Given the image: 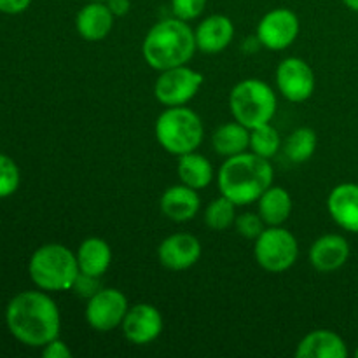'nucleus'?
<instances>
[{"label":"nucleus","mask_w":358,"mask_h":358,"mask_svg":"<svg viewBox=\"0 0 358 358\" xmlns=\"http://www.w3.org/2000/svg\"><path fill=\"white\" fill-rule=\"evenodd\" d=\"M6 325L13 338L30 348H44L59 338L62 315L58 304L44 290H24L6 308Z\"/></svg>","instance_id":"obj_1"},{"label":"nucleus","mask_w":358,"mask_h":358,"mask_svg":"<svg viewBox=\"0 0 358 358\" xmlns=\"http://www.w3.org/2000/svg\"><path fill=\"white\" fill-rule=\"evenodd\" d=\"M273 170L269 159L250 152L226 157L217 173L220 194L229 198L236 206L257 203V199L273 185Z\"/></svg>","instance_id":"obj_2"},{"label":"nucleus","mask_w":358,"mask_h":358,"mask_svg":"<svg viewBox=\"0 0 358 358\" xmlns=\"http://www.w3.org/2000/svg\"><path fill=\"white\" fill-rule=\"evenodd\" d=\"M198 51L194 30L187 21L178 17L161 20L147 31L142 55L150 69L163 72L175 66L187 65Z\"/></svg>","instance_id":"obj_3"},{"label":"nucleus","mask_w":358,"mask_h":358,"mask_svg":"<svg viewBox=\"0 0 358 358\" xmlns=\"http://www.w3.org/2000/svg\"><path fill=\"white\" fill-rule=\"evenodd\" d=\"M79 273L77 255L62 243L42 245L28 261L30 280L44 292L72 290Z\"/></svg>","instance_id":"obj_4"},{"label":"nucleus","mask_w":358,"mask_h":358,"mask_svg":"<svg viewBox=\"0 0 358 358\" xmlns=\"http://www.w3.org/2000/svg\"><path fill=\"white\" fill-rule=\"evenodd\" d=\"M154 131L159 145L168 154L177 157L194 152L205 138V126L201 117L184 105L166 107V110L161 112Z\"/></svg>","instance_id":"obj_5"},{"label":"nucleus","mask_w":358,"mask_h":358,"mask_svg":"<svg viewBox=\"0 0 358 358\" xmlns=\"http://www.w3.org/2000/svg\"><path fill=\"white\" fill-rule=\"evenodd\" d=\"M278 108L276 93L261 79H243L231 90L229 110L234 121L248 129L268 124Z\"/></svg>","instance_id":"obj_6"},{"label":"nucleus","mask_w":358,"mask_h":358,"mask_svg":"<svg viewBox=\"0 0 358 358\" xmlns=\"http://www.w3.org/2000/svg\"><path fill=\"white\" fill-rule=\"evenodd\" d=\"M254 255L264 271L283 273L296 264L299 257V243L285 227L268 226L255 240Z\"/></svg>","instance_id":"obj_7"},{"label":"nucleus","mask_w":358,"mask_h":358,"mask_svg":"<svg viewBox=\"0 0 358 358\" xmlns=\"http://www.w3.org/2000/svg\"><path fill=\"white\" fill-rule=\"evenodd\" d=\"M205 77L187 65L175 66L159 72L154 84V94L164 107H180L189 103L201 90Z\"/></svg>","instance_id":"obj_8"},{"label":"nucleus","mask_w":358,"mask_h":358,"mask_svg":"<svg viewBox=\"0 0 358 358\" xmlns=\"http://www.w3.org/2000/svg\"><path fill=\"white\" fill-rule=\"evenodd\" d=\"M128 310V299L121 290L100 289L87 299L86 322L93 331L110 332L121 327Z\"/></svg>","instance_id":"obj_9"},{"label":"nucleus","mask_w":358,"mask_h":358,"mask_svg":"<svg viewBox=\"0 0 358 358\" xmlns=\"http://www.w3.org/2000/svg\"><path fill=\"white\" fill-rule=\"evenodd\" d=\"M299 30L301 23L297 14L287 7H278L261 17L255 35L261 41L262 48L283 51L296 42Z\"/></svg>","instance_id":"obj_10"},{"label":"nucleus","mask_w":358,"mask_h":358,"mask_svg":"<svg viewBox=\"0 0 358 358\" xmlns=\"http://www.w3.org/2000/svg\"><path fill=\"white\" fill-rule=\"evenodd\" d=\"M276 86L283 98L292 103H303L315 93L317 80L313 69L303 58H285L276 69Z\"/></svg>","instance_id":"obj_11"},{"label":"nucleus","mask_w":358,"mask_h":358,"mask_svg":"<svg viewBox=\"0 0 358 358\" xmlns=\"http://www.w3.org/2000/svg\"><path fill=\"white\" fill-rule=\"evenodd\" d=\"M164 327L163 315L152 304L138 303L131 306L122 320L121 329L129 343L138 346L150 345L161 336Z\"/></svg>","instance_id":"obj_12"},{"label":"nucleus","mask_w":358,"mask_h":358,"mask_svg":"<svg viewBox=\"0 0 358 358\" xmlns=\"http://www.w3.org/2000/svg\"><path fill=\"white\" fill-rule=\"evenodd\" d=\"M201 257V243L194 234L175 233L164 238L157 248L161 266L170 271H185Z\"/></svg>","instance_id":"obj_13"},{"label":"nucleus","mask_w":358,"mask_h":358,"mask_svg":"<svg viewBox=\"0 0 358 358\" xmlns=\"http://www.w3.org/2000/svg\"><path fill=\"white\" fill-rule=\"evenodd\" d=\"M198 51L205 55H219L234 38V23L224 14H212L205 17L194 30Z\"/></svg>","instance_id":"obj_14"},{"label":"nucleus","mask_w":358,"mask_h":358,"mask_svg":"<svg viewBox=\"0 0 358 358\" xmlns=\"http://www.w3.org/2000/svg\"><path fill=\"white\" fill-rule=\"evenodd\" d=\"M159 208L163 215L173 222H189L198 215L199 208H201V198L196 189L180 182L178 185H171L163 192Z\"/></svg>","instance_id":"obj_15"},{"label":"nucleus","mask_w":358,"mask_h":358,"mask_svg":"<svg viewBox=\"0 0 358 358\" xmlns=\"http://www.w3.org/2000/svg\"><path fill=\"white\" fill-rule=\"evenodd\" d=\"M115 16L105 2L86 3L76 16V30L80 38L87 42H100L108 37L114 28Z\"/></svg>","instance_id":"obj_16"},{"label":"nucleus","mask_w":358,"mask_h":358,"mask_svg":"<svg viewBox=\"0 0 358 358\" xmlns=\"http://www.w3.org/2000/svg\"><path fill=\"white\" fill-rule=\"evenodd\" d=\"M327 210L341 229L358 234V184L336 185L327 198Z\"/></svg>","instance_id":"obj_17"},{"label":"nucleus","mask_w":358,"mask_h":358,"mask_svg":"<svg viewBox=\"0 0 358 358\" xmlns=\"http://www.w3.org/2000/svg\"><path fill=\"white\" fill-rule=\"evenodd\" d=\"M350 243L339 234H324L310 248V262L317 271L332 273L348 262Z\"/></svg>","instance_id":"obj_18"},{"label":"nucleus","mask_w":358,"mask_h":358,"mask_svg":"<svg viewBox=\"0 0 358 358\" xmlns=\"http://www.w3.org/2000/svg\"><path fill=\"white\" fill-rule=\"evenodd\" d=\"M297 358H346L348 346L336 332L320 329L304 336L296 350Z\"/></svg>","instance_id":"obj_19"},{"label":"nucleus","mask_w":358,"mask_h":358,"mask_svg":"<svg viewBox=\"0 0 358 358\" xmlns=\"http://www.w3.org/2000/svg\"><path fill=\"white\" fill-rule=\"evenodd\" d=\"M77 262L84 275L100 278L108 271L112 264V248L101 238H87L77 248Z\"/></svg>","instance_id":"obj_20"},{"label":"nucleus","mask_w":358,"mask_h":358,"mask_svg":"<svg viewBox=\"0 0 358 358\" xmlns=\"http://www.w3.org/2000/svg\"><path fill=\"white\" fill-rule=\"evenodd\" d=\"M257 212L266 226H283L292 215V196L280 185H271L257 199Z\"/></svg>","instance_id":"obj_21"},{"label":"nucleus","mask_w":358,"mask_h":358,"mask_svg":"<svg viewBox=\"0 0 358 358\" xmlns=\"http://www.w3.org/2000/svg\"><path fill=\"white\" fill-rule=\"evenodd\" d=\"M212 147L224 157L247 152L250 149V129L238 121L226 122L213 131Z\"/></svg>","instance_id":"obj_22"},{"label":"nucleus","mask_w":358,"mask_h":358,"mask_svg":"<svg viewBox=\"0 0 358 358\" xmlns=\"http://www.w3.org/2000/svg\"><path fill=\"white\" fill-rule=\"evenodd\" d=\"M177 173L182 184L189 185V187L201 191V189L208 187L213 182V166L203 154L187 152L184 156H178Z\"/></svg>","instance_id":"obj_23"},{"label":"nucleus","mask_w":358,"mask_h":358,"mask_svg":"<svg viewBox=\"0 0 358 358\" xmlns=\"http://www.w3.org/2000/svg\"><path fill=\"white\" fill-rule=\"evenodd\" d=\"M318 145V136L315 133L313 128H308V126H303V128H297L296 131L290 133L289 136L283 142L282 149L283 154L287 156V159L292 161V163L301 164L306 163L308 159H311L317 150Z\"/></svg>","instance_id":"obj_24"},{"label":"nucleus","mask_w":358,"mask_h":358,"mask_svg":"<svg viewBox=\"0 0 358 358\" xmlns=\"http://www.w3.org/2000/svg\"><path fill=\"white\" fill-rule=\"evenodd\" d=\"M282 149L280 133L271 122L250 129V150L264 159H271Z\"/></svg>","instance_id":"obj_25"},{"label":"nucleus","mask_w":358,"mask_h":358,"mask_svg":"<svg viewBox=\"0 0 358 358\" xmlns=\"http://www.w3.org/2000/svg\"><path fill=\"white\" fill-rule=\"evenodd\" d=\"M236 220V205L229 198L220 194L213 199L205 212V224L213 231H226Z\"/></svg>","instance_id":"obj_26"},{"label":"nucleus","mask_w":358,"mask_h":358,"mask_svg":"<svg viewBox=\"0 0 358 358\" xmlns=\"http://www.w3.org/2000/svg\"><path fill=\"white\" fill-rule=\"evenodd\" d=\"M21 173L13 157L0 154V199L9 198L20 189Z\"/></svg>","instance_id":"obj_27"},{"label":"nucleus","mask_w":358,"mask_h":358,"mask_svg":"<svg viewBox=\"0 0 358 358\" xmlns=\"http://www.w3.org/2000/svg\"><path fill=\"white\" fill-rule=\"evenodd\" d=\"M234 226H236V231L240 233V236H243L245 240H257L261 236L262 231L266 229V222L262 220V217L254 212L241 213V215L236 217L234 220Z\"/></svg>","instance_id":"obj_28"},{"label":"nucleus","mask_w":358,"mask_h":358,"mask_svg":"<svg viewBox=\"0 0 358 358\" xmlns=\"http://www.w3.org/2000/svg\"><path fill=\"white\" fill-rule=\"evenodd\" d=\"M206 3L208 0H171V13L178 20L192 21L205 13Z\"/></svg>","instance_id":"obj_29"},{"label":"nucleus","mask_w":358,"mask_h":358,"mask_svg":"<svg viewBox=\"0 0 358 358\" xmlns=\"http://www.w3.org/2000/svg\"><path fill=\"white\" fill-rule=\"evenodd\" d=\"M72 290L77 294V296H83V297H87V299H90L91 296H94V294L100 290L98 278H94V276H90V275H84V273H79V276H77Z\"/></svg>","instance_id":"obj_30"},{"label":"nucleus","mask_w":358,"mask_h":358,"mask_svg":"<svg viewBox=\"0 0 358 358\" xmlns=\"http://www.w3.org/2000/svg\"><path fill=\"white\" fill-rule=\"evenodd\" d=\"M42 357L44 358H72V350L69 348L65 341L59 338L52 339L42 348Z\"/></svg>","instance_id":"obj_31"},{"label":"nucleus","mask_w":358,"mask_h":358,"mask_svg":"<svg viewBox=\"0 0 358 358\" xmlns=\"http://www.w3.org/2000/svg\"><path fill=\"white\" fill-rule=\"evenodd\" d=\"M31 6V0H0V13L16 16Z\"/></svg>","instance_id":"obj_32"},{"label":"nucleus","mask_w":358,"mask_h":358,"mask_svg":"<svg viewBox=\"0 0 358 358\" xmlns=\"http://www.w3.org/2000/svg\"><path fill=\"white\" fill-rule=\"evenodd\" d=\"M115 17H122L131 9V0H107L105 2Z\"/></svg>","instance_id":"obj_33"},{"label":"nucleus","mask_w":358,"mask_h":358,"mask_svg":"<svg viewBox=\"0 0 358 358\" xmlns=\"http://www.w3.org/2000/svg\"><path fill=\"white\" fill-rule=\"evenodd\" d=\"M343 3L353 13H358V0H343Z\"/></svg>","instance_id":"obj_34"},{"label":"nucleus","mask_w":358,"mask_h":358,"mask_svg":"<svg viewBox=\"0 0 358 358\" xmlns=\"http://www.w3.org/2000/svg\"><path fill=\"white\" fill-rule=\"evenodd\" d=\"M93 2H107V0H93Z\"/></svg>","instance_id":"obj_35"},{"label":"nucleus","mask_w":358,"mask_h":358,"mask_svg":"<svg viewBox=\"0 0 358 358\" xmlns=\"http://www.w3.org/2000/svg\"><path fill=\"white\" fill-rule=\"evenodd\" d=\"M355 357L358 358V348H357V352H355Z\"/></svg>","instance_id":"obj_36"}]
</instances>
